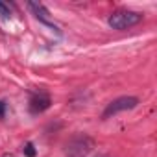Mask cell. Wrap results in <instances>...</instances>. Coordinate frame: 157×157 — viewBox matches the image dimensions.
<instances>
[{
  "label": "cell",
  "instance_id": "obj_9",
  "mask_svg": "<svg viewBox=\"0 0 157 157\" xmlns=\"http://www.w3.org/2000/svg\"><path fill=\"white\" fill-rule=\"evenodd\" d=\"M2 157H13V153H4Z\"/></svg>",
  "mask_w": 157,
  "mask_h": 157
},
{
  "label": "cell",
  "instance_id": "obj_2",
  "mask_svg": "<svg viewBox=\"0 0 157 157\" xmlns=\"http://www.w3.org/2000/svg\"><path fill=\"white\" fill-rule=\"evenodd\" d=\"M142 21V15L137 13V11H128V10H120V11H115L111 17H109V26L113 30H128L135 24H139Z\"/></svg>",
  "mask_w": 157,
  "mask_h": 157
},
{
  "label": "cell",
  "instance_id": "obj_5",
  "mask_svg": "<svg viewBox=\"0 0 157 157\" xmlns=\"http://www.w3.org/2000/svg\"><path fill=\"white\" fill-rule=\"evenodd\" d=\"M50 96L48 94H44V93H39V94H35V96H32V100H30V111L33 113V115H39V113H43V111H46L48 107H50Z\"/></svg>",
  "mask_w": 157,
  "mask_h": 157
},
{
  "label": "cell",
  "instance_id": "obj_1",
  "mask_svg": "<svg viewBox=\"0 0 157 157\" xmlns=\"http://www.w3.org/2000/svg\"><path fill=\"white\" fill-rule=\"evenodd\" d=\"M94 148V140L85 135V133H78L74 135L67 146H65V157H87Z\"/></svg>",
  "mask_w": 157,
  "mask_h": 157
},
{
  "label": "cell",
  "instance_id": "obj_6",
  "mask_svg": "<svg viewBox=\"0 0 157 157\" xmlns=\"http://www.w3.org/2000/svg\"><path fill=\"white\" fill-rule=\"evenodd\" d=\"M24 155L26 157H35V148H33L32 142H26L24 144Z\"/></svg>",
  "mask_w": 157,
  "mask_h": 157
},
{
  "label": "cell",
  "instance_id": "obj_4",
  "mask_svg": "<svg viewBox=\"0 0 157 157\" xmlns=\"http://www.w3.org/2000/svg\"><path fill=\"white\" fill-rule=\"evenodd\" d=\"M28 8L32 10V13L43 22V24H46V26H50V28H54V30H57L56 28V24L50 21V13H48V10L41 4V2H28Z\"/></svg>",
  "mask_w": 157,
  "mask_h": 157
},
{
  "label": "cell",
  "instance_id": "obj_8",
  "mask_svg": "<svg viewBox=\"0 0 157 157\" xmlns=\"http://www.w3.org/2000/svg\"><path fill=\"white\" fill-rule=\"evenodd\" d=\"M4 113H6V104L0 102V118H4Z\"/></svg>",
  "mask_w": 157,
  "mask_h": 157
},
{
  "label": "cell",
  "instance_id": "obj_3",
  "mask_svg": "<svg viewBox=\"0 0 157 157\" xmlns=\"http://www.w3.org/2000/svg\"><path fill=\"white\" fill-rule=\"evenodd\" d=\"M137 104H139V98H135V96H120V98L113 100L111 104H107V107L104 111V118H109L111 115L133 109V107H137Z\"/></svg>",
  "mask_w": 157,
  "mask_h": 157
},
{
  "label": "cell",
  "instance_id": "obj_7",
  "mask_svg": "<svg viewBox=\"0 0 157 157\" xmlns=\"http://www.w3.org/2000/svg\"><path fill=\"white\" fill-rule=\"evenodd\" d=\"M0 15H2L4 19H10V17H11V11H10V8H8L6 4H2V2H0Z\"/></svg>",
  "mask_w": 157,
  "mask_h": 157
}]
</instances>
